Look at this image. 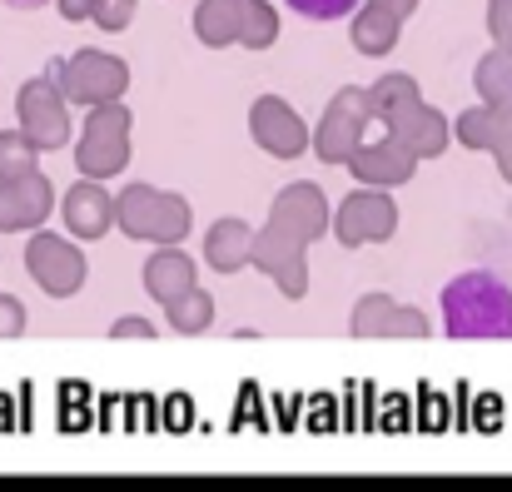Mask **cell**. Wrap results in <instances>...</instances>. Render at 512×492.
Masks as SVG:
<instances>
[{"label": "cell", "instance_id": "obj_1", "mask_svg": "<svg viewBox=\"0 0 512 492\" xmlns=\"http://www.w3.org/2000/svg\"><path fill=\"white\" fill-rule=\"evenodd\" d=\"M438 314L448 338H512V289L488 269H468L443 284Z\"/></svg>", "mask_w": 512, "mask_h": 492}, {"label": "cell", "instance_id": "obj_2", "mask_svg": "<svg viewBox=\"0 0 512 492\" xmlns=\"http://www.w3.org/2000/svg\"><path fill=\"white\" fill-rule=\"evenodd\" d=\"M329 234L343 249H363V244H388L398 234V199L393 189H373L358 184L353 194H343V204L329 219Z\"/></svg>", "mask_w": 512, "mask_h": 492}, {"label": "cell", "instance_id": "obj_3", "mask_svg": "<svg viewBox=\"0 0 512 492\" xmlns=\"http://www.w3.org/2000/svg\"><path fill=\"white\" fill-rule=\"evenodd\" d=\"M130 125L135 120L120 100L90 105V120H85V135H80V150H75L85 179H110L130 164Z\"/></svg>", "mask_w": 512, "mask_h": 492}, {"label": "cell", "instance_id": "obj_4", "mask_svg": "<svg viewBox=\"0 0 512 492\" xmlns=\"http://www.w3.org/2000/svg\"><path fill=\"white\" fill-rule=\"evenodd\" d=\"M368 125H373L368 90H358V85H343L339 95L329 100L324 120L314 125V135H309V150H314V155H319L324 164H348V155L358 150V140L368 135Z\"/></svg>", "mask_w": 512, "mask_h": 492}, {"label": "cell", "instance_id": "obj_5", "mask_svg": "<svg viewBox=\"0 0 512 492\" xmlns=\"http://www.w3.org/2000/svg\"><path fill=\"white\" fill-rule=\"evenodd\" d=\"M348 169L358 184H373V189H398L418 174V155L388 130V125H368V135L358 140V150L348 155Z\"/></svg>", "mask_w": 512, "mask_h": 492}, {"label": "cell", "instance_id": "obj_6", "mask_svg": "<svg viewBox=\"0 0 512 492\" xmlns=\"http://www.w3.org/2000/svg\"><path fill=\"white\" fill-rule=\"evenodd\" d=\"M309 125L304 115L284 100V95H259L249 105V140L269 155V160H299L309 155Z\"/></svg>", "mask_w": 512, "mask_h": 492}, {"label": "cell", "instance_id": "obj_7", "mask_svg": "<svg viewBox=\"0 0 512 492\" xmlns=\"http://www.w3.org/2000/svg\"><path fill=\"white\" fill-rule=\"evenodd\" d=\"M249 264H254L259 274H269L284 299H304V294H309V244L294 239L289 229H279V224L254 229V254H249Z\"/></svg>", "mask_w": 512, "mask_h": 492}, {"label": "cell", "instance_id": "obj_8", "mask_svg": "<svg viewBox=\"0 0 512 492\" xmlns=\"http://www.w3.org/2000/svg\"><path fill=\"white\" fill-rule=\"evenodd\" d=\"M65 70V90L75 105H105V100H120L130 90V65L120 55H105V50H80Z\"/></svg>", "mask_w": 512, "mask_h": 492}, {"label": "cell", "instance_id": "obj_9", "mask_svg": "<svg viewBox=\"0 0 512 492\" xmlns=\"http://www.w3.org/2000/svg\"><path fill=\"white\" fill-rule=\"evenodd\" d=\"M329 219H334V209H329L324 189H319V184H309V179L284 184V189L274 194V204H269V224L289 229V234H294V239H304V244L324 239V234H329Z\"/></svg>", "mask_w": 512, "mask_h": 492}, {"label": "cell", "instance_id": "obj_10", "mask_svg": "<svg viewBox=\"0 0 512 492\" xmlns=\"http://www.w3.org/2000/svg\"><path fill=\"white\" fill-rule=\"evenodd\" d=\"M348 328L358 333V338H428V314L423 309H408V304H398L393 294H363L358 304H353V319Z\"/></svg>", "mask_w": 512, "mask_h": 492}, {"label": "cell", "instance_id": "obj_11", "mask_svg": "<svg viewBox=\"0 0 512 492\" xmlns=\"http://www.w3.org/2000/svg\"><path fill=\"white\" fill-rule=\"evenodd\" d=\"M30 274L40 279L45 294H75V289L85 284V254L70 249L65 239L45 234V239H35V249H30Z\"/></svg>", "mask_w": 512, "mask_h": 492}, {"label": "cell", "instance_id": "obj_12", "mask_svg": "<svg viewBox=\"0 0 512 492\" xmlns=\"http://www.w3.org/2000/svg\"><path fill=\"white\" fill-rule=\"evenodd\" d=\"M418 160H438V155H448V145H453V125H448V115L443 110H433L428 100H418L403 120H393L388 125Z\"/></svg>", "mask_w": 512, "mask_h": 492}, {"label": "cell", "instance_id": "obj_13", "mask_svg": "<svg viewBox=\"0 0 512 492\" xmlns=\"http://www.w3.org/2000/svg\"><path fill=\"white\" fill-rule=\"evenodd\" d=\"M115 224V199L110 189H100V179H85L65 194V229L80 239H105Z\"/></svg>", "mask_w": 512, "mask_h": 492}, {"label": "cell", "instance_id": "obj_14", "mask_svg": "<svg viewBox=\"0 0 512 492\" xmlns=\"http://www.w3.org/2000/svg\"><path fill=\"white\" fill-rule=\"evenodd\" d=\"M140 274H145V289H150V299H155L160 309H165L170 299H179L184 289L199 284V269H194V259H189L179 244H160Z\"/></svg>", "mask_w": 512, "mask_h": 492}, {"label": "cell", "instance_id": "obj_15", "mask_svg": "<svg viewBox=\"0 0 512 492\" xmlns=\"http://www.w3.org/2000/svg\"><path fill=\"white\" fill-rule=\"evenodd\" d=\"M249 254H254V229H249L244 219L224 214V219L209 224V234H204V259H209L214 274H239V269H249Z\"/></svg>", "mask_w": 512, "mask_h": 492}, {"label": "cell", "instance_id": "obj_16", "mask_svg": "<svg viewBox=\"0 0 512 492\" xmlns=\"http://www.w3.org/2000/svg\"><path fill=\"white\" fill-rule=\"evenodd\" d=\"M398 35H403V20H398L383 0H358L353 25H348V40H353L358 55L378 60V55H388V50L398 45Z\"/></svg>", "mask_w": 512, "mask_h": 492}, {"label": "cell", "instance_id": "obj_17", "mask_svg": "<svg viewBox=\"0 0 512 492\" xmlns=\"http://www.w3.org/2000/svg\"><path fill=\"white\" fill-rule=\"evenodd\" d=\"M244 5H249V0H199V10H194V40L209 45V50L239 45Z\"/></svg>", "mask_w": 512, "mask_h": 492}, {"label": "cell", "instance_id": "obj_18", "mask_svg": "<svg viewBox=\"0 0 512 492\" xmlns=\"http://www.w3.org/2000/svg\"><path fill=\"white\" fill-rule=\"evenodd\" d=\"M418 100H423V95H418V80H413L408 70L378 75V80L368 85V110H373V125H393V120H403Z\"/></svg>", "mask_w": 512, "mask_h": 492}, {"label": "cell", "instance_id": "obj_19", "mask_svg": "<svg viewBox=\"0 0 512 492\" xmlns=\"http://www.w3.org/2000/svg\"><path fill=\"white\" fill-rule=\"evenodd\" d=\"M473 90H478L483 105L512 110V50L508 45H493V50L478 60V70H473Z\"/></svg>", "mask_w": 512, "mask_h": 492}, {"label": "cell", "instance_id": "obj_20", "mask_svg": "<svg viewBox=\"0 0 512 492\" xmlns=\"http://www.w3.org/2000/svg\"><path fill=\"white\" fill-rule=\"evenodd\" d=\"M155 204H160V189L155 184H130L115 194V224L125 239H150V219H155Z\"/></svg>", "mask_w": 512, "mask_h": 492}, {"label": "cell", "instance_id": "obj_21", "mask_svg": "<svg viewBox=\"0 0 512 492\" xmlns=\"http://www.w3.org/2000/svg\"><path fill=\"white\" fill-rule=\"evenodd\" d=\"M25 120L35 125V140H40V145H65V140H70L65 105L50 95V85H35V90H25Z\"/></svg>", "mask_w": 512, "mask_h": 492}, {"label": "cell", "instance_id": "obj_22", "mask_svg": "<svg viewBox=\"0 0 512 492\" xmlns=\"http://www.w3.org/2000/svg\"><path fill=\"white\" fill-rule=\"evenodd\" d=\"M194 229V209L184 194L160 189V204H155V219H150V244H184Z\"/></svg>", "mask_w": 512, "mask_h": 492}, {"label": "cell", "instance_id": "obj_23", "mask_svg": "<svg viewBox=\"0 0 512 492\" xmlns=\"http://www.w3.org/2000/svg\"><path fill=\"white\" fill-rule=\"evenodd\" d=\"M165 314H170V328L174 333H209L214 328V299H209V289H184L179 299L165 304Z\"/></svg>", "mask_w": 512, "mask_h": 492}, {"label": "cell", "instance_id": "obj_24", "mask_svg": "<svg viewBox=\"0 0 512 492\" xmlns=\"http://www.w3.org/2000/svg\"><path fill=\"white\" fill-rule=\"evenodd\" d=\"M279 40V10L269 0H249L244 5V25H239V45L244 50H269Z\"/></svg>", "mask_w": 512, "mask_h": 492}, {"label": "cell", "instance_id": "obj_25", "mask_svg": "<svg viewBox=\"0 0 512 492\" xmlns=\"http://www.w3.org/2000/svg\"><path fill=\"white\" fill-rule=\"evenodd\" d=\"M493 125H498V110L478 100V105H468V110L453 120V140L468 145V150H483V155H488V145H493Z\"/></svg>", "mask_w": 512, "mask_h": 492}, {"label": "cell", "instance_id": "obj_26", "mask_svg": "<svg viewBox=\"0 0 512 492\" xmlns=\"http://www.w3.org/2000/svg\"><path fill=\"white\" fill-rule=\"evenodd\" d=\"M294 15H304V20H319V25H329V20H343V15H353L358 10V0H284Z\"/></svg>", "mask_w": 512, "mask_h": 492}, {"label": "cell", "instance_id": "obj_27", "mask_svg": "<svg viewBox=\"0 0 512 492\" xmlns=\"http://www.w3.org/2000/svg\"><path fill=\"white\" fill-rule=\"evenodd\" d=\"M488 155L498 164V174L512 184V110H498V125H493V145H488Z\"/></svg>", "mask_w": 512, "mask_h": 492}, {"label": "cell", "instance_id": "obj_28", "mask_svg": "<svg viewBox=\"0 0 512 492\" xmlns=\"http://www.w3.org/2000/svg\"><path fill=\"white\" fill-rule=\"evenodd\" d=\"M135 10H140V0H95L90 5V15H95L100 30H125L135 20Z\"/></svg>", "mask_w": 512, "mask_h": 492}, {"label": "cell", "instance_id": "obj_29", "mask_svg": "<svg viewBox=\"0 0 512 492\" xmlns=\"http://www.w3.org/2000/svg\"><path fill=\"white\" fill-rule=\"evenodd\" d=\"M488 35H493V45L512 40V0H488Z\"/></svg>", "mask_w": 512, "mask_h": 492}, {"label": "cell", "instance_id": "obj_30", "mask_svg": "<svg viewBox=\"0 0 512 492\" xmlns=\"http://www.w3.org/2000/svg\"><path fill=\"white\" fill-rule=\"evenodd\" d=\"M110 333H115V338H155V324H150V319H120Z\"/></svg>", "mask_w": 512, "mask_h": 492}, {"label": "cell", "instance_id": "obj_31", "mask_svg": "<svg viewBox=\"0 0 512 492\" xmlns=\"http://www.w3.org/2000/svg\"><path fill=\"white\" fill-rule=\"evenodd\" d=\"M25 155H30V150H25V140H15V135H5V140H0V164H5V169L25 164Z\"/></svg>", "mask_w": 512, "mask_h": 492}, {"label": "cell", "instance_id": "obj_32", "mask_svg": "<svg viewBox=\"0 0 512 492\" xmlns=\"http://www.w3.org/2000/svg\"><path fill=\"white\" fill-rule=\"evenodd\" d=\"M55 5H60V15H65V20H80V15H90V5H95V0H55Z\"/></svg>", "mask_w": 512, "mask_h": 492}, {"label": "cell", "instance_id": "obj_33", "mask_svg": "<svg viewBox=\"0 0 512 492\" xmlns=\"http://www.w3.org/2000/svg\"><path fill=\"white\" fill-rule=\"evenodd\" d=\"M383 5H388V10L398 15V20H408V15H413V10H418L423 0H383Z\"/></svg>", "mask_w": 512, "mask_h": 492}, {"label": "cell", "instance_id": "obj_34", "mask_svg": "<svg viewBox=\"0 0 512 492\" xmlns=\"http://www.w3.org/2000/svg\"><path fill=\"white\" fill-rule=\"evenodd\" d=\"M0 5H10V10H40V5H55V0H0Z\"/></svg>", "mask_w": 512, "mask_h": 492}, {"label": "cell", "instance_id": "obj_35", "mask_svg": "<svg viewBox=\"0 0 512 492\" xmlns=\"http://www.w3.org/2000/svg\"><path fill=\"white\" fill-rule=\"evenodd\" d=\"M508 50H512V40H508Z\"/></svg>", "mask_w": 512, "mask_h": 492}]
</instances>
